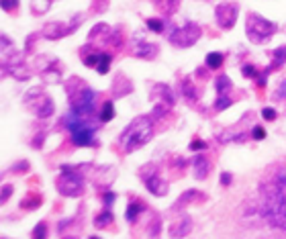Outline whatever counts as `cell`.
Segmentation results:
<instances>
[{
	"instance_id": "cell-27",
	"label": "cell",
	"mask_w": 286,
	"mask_h": 239,
	"mask_svg": "<svg viewBox=\"0 0 286 239\" xmlns=\"http://www.w3.org/2000/svg\"><path fill=\"white\" fill-rule=\"evenodd\" d=\"M111 119H115V104H113V100H105L98 108V121L109 123Z\"/></svg>"
},
{
	"instance_id": "cell-35",
	"label": "cell",
	"mask_w": 286,
	"mask_h": 239,
	"mask_svg": "<svg viewBox=\"0 0 286 239\" xmlns=\"http://www.w3.org/2000/svg\"><path fill=\"white\" fill-rule=\"evenodd\" d=\"M241 74H243L246 78H258L260 72H258V68H256L254 63H243V66H241Z\"/></svg>"
},
{
	"instance_id": "cell-41",
	"label": "cell",
	"mask_w": 286,
	"mask_h": 239,
	"mask_svg": "<svg viewBox=\"0 0 286 239\" xmlns=\"http://www.w3.org/2000/svg\"><path fill=\"white\" fill-rule=\"evenodd\" d=\"M14 192V186L12 184H4L2 186V197H0V201H2V205L4 203H8V199H10V194Z\"/></svg>"
},
{
	"instance_id": "cell-23",
	"label": "cell",
	"mask_w": 286,
	"mask_h": 239,
	"mask_svg": "<svg viewBox=\"0 0 286 239\" xmlns=\"http://www.w3.org/2000/svg\"><path fill=\"white\" fill-rule=\"evenodd\" d=\"M41 205H43V197L39 192H33V190L21 201V209L23 211H37Z\"/></svg>"
},
{
	"instance_id": "cell-33",
	"label": "cell",
	"mask_w": 286,
	"mask_h": 239,
	"mask_svg": "<svg viewBox=\"0 0 286 239\" xmlns=\"http://www.w3.org/2000/svg\"><path fill=\"white\" fill-rule=\"evenodd\" d=\"M159 4H161V10L166 12V14H172L176 8H178V4H180V0H157Z\"/></svg>"
},
{
	"instance_id": "cell-25",
	"label": "cell",
	"mask_w": 286,
	"mask_h": 239,
	"mask_svg": "<svg viewBox=\"0 0 286 239\" xmlns=\"http://www.w3.org/2000/svg\"><path fill=\"white\" fill-rule=\"evenodd\" d=\"M223 63H225V55H223L221 51H211V53H207V57H205V66H207L209 70H221Z\"/></svg>"
},
{
	"instance_id": "cell-7",
	"label": "cell",
	"mask_w": 286,
	"mask_h": 239,
	"mask_svg": "<svg viewBox=\"0 0 286 239\" xmlns=\"http://www.w3.org/2000/svg\"><path fill=\"white\" fill-rule=\"evenodd\" d=\"M276 33H278V25L272 23V20H268V18H264L262 14L250 12V14L246 16V35H248V39H250L252 43L264 45V43H268Z\"/></svg>"
},
{
	"instance_id": "cell-44",
	"label": "cell",
	"mask_w": 286,
	"mask_h": 239,
	"mask_svg": "<svg viewBox=\"0 0 286 239\" xmlns=\"http://www.w3.org/2000/svg\"><path fill=\"white\" fill-rule=\"evenodd\" d=\"M41 143H43V133H39V135H37V137H35V141H33V143H31V145H33V147H35V149H39V147H41Z\"/></svg>"
},
{
	"instance_id": "cell-3",
	"label": "cell",
	"mask_w": 286,
	"mask_h": 239,
	"mask_svg": "<svg viewBox=\"0 0 286 239\" xmlns=\"http://www.w3.org/2000/svg\"><path fill=\"white\" fill-rule=\"evenodd\" d=\"M66 90H68V98H70V108L82 117L94 119L98 117V92L92 90L86 82L78 80V78H70L66 82Z\"/></svg>"
},
{
	"instance_id": "cell-11",
	"label": "cell",
	"mask_w": 286,
	"mask_h": 239,
	"mask_svg": "<svg viewBox=\"0 0 286 239\" xmlns=\"http://www.w3.org/2000/svg\"><path fill=\"white\" fill-rule=\"evenodd\" d=\"M139 178L143 180L145 188L153 194V197H166L170 192V184L161 178L159 174V166L155 162H149L145 164L141 170H139Z\"/></svg>"
},
{
	"instance_id": "cell-8",
	"label": "cell",
	"mask_w": 286,
	"mask_h": 239,
	"mask_svg": "<svg viewBox=\"0 0 286 239\" xmlns=\"http://www.w3.org/2000/svg\"><path fill=\"white\" fill-rule=\"evenodd\" d=\"M168 41L174 45V47H180V49H186V47H192L200 35H202V29L200 25L196 23H184L180 27L176 25H168Z\"/></svg>"
},
{
	"instance_id": "cell-14",
	"label": "cell",
	"mask_w": 286,
	"mask_h": 239,
	"mask_svg": "<svg viewBox=\"0 0 286 239\" xmlns=\"http://www.w3.org/2000/svg\"><path fill=\"white\" fill-rule=\"evenodd\" d=\"M131 49H133V55H135V57L147 59V61L155 59L157 53H159V45L151 43V41L143 35V31H135V33H133V37H131Z\"/></svg>"
},
{
	"instance_id": "cell-39",
	"label": "cell",
	"mask_w": 286,
	"mask_h": 239,
	"mask_svg": "<svg viewBox=\"0 0 286 239\" xmlns=\"http://www.w3.org/2000/svg\"><path fill=\"white\" fill-rule=\"evenodd\" d=\"M207 147H209V143L202 141V139H194V141H190V145H188L190 151H202V149H207Z\"/></svg>"
},
{
	"instance_id": "cell-21",
	"label": "cell",
	"mask_w": 286,
	"mask_h": 239,
	"mask_svg": "<svg viewBox=\"0 0 286 239\" xmlns=\"http://www.w3.org/2000/svg\"><path fill=\"white\" fill-rule=\"evenodd\" d=\"M145 211H147V203H143L139 199H131V203L127 205V211H125V219L133 225V223H137L139 215H143Z\"/></svg>"
},
{
	"instance_id": "cell-36",
	"label": "cell",
	"mask_w": 286,
	"mask_h": 239,
	"mask_svg": "<svg viewBox=\"0 0 286 239\" xmlns=\"http://www.w3.org/2000/svg\"><path fill=\"white\" fill-rule=\"evenodd\" d=\"M250 133H252V139H256V141H262V139H266V135H268L266 129H264L262 125H254Z\"/></svg>"
},
{
	"instance_id": "cell-6",
	"label": "cell",
	"mask_w": 286,
	"mask_h": 239,
	"mask_svg": "<svg viewBox=\"0 0 286 239\" xmlns=\"http://www.w3.org/2000/svg\"><path fill=\"white\" fill-rule=\"evenodd\" d=\"M2 72H4V76H12L21 82L29 80L33 76L29 66L25 63V57L14 49V45L10 43V39L6 35H2Z\"/></svg>"
},
{
	"instance_id": "cell-4",
	"label": "cell",
	"mask_w": 286,
	"mask_h": 239,
	"mask_svg": "<svg viewBox=\"0 0 286 239\" xmlns=\"http://www.w3.org/2000/svg\"><path fill=\"white\" fill-rule=\"evenodd\" d=\"M62 125L70 131L72 135V143L76 147H98V139H96V129L103 123H94V119L82 117L78 113H74L72 108L62 117Z\"/></svg>"
},
{
	"instance_id": "cell-29",
	"label": "cell",
	"mask_w": 286,
	"mask_h": 239,
	"mask_svg": "<svg viewBox=\"0 0 286 239\" xmlns=\"http://www.w3.org/2000/svg\"><path fill=\"white\" fill-rule=\"evenodd\" d=\"M229 106H233V98H231V96H217V100L213 102V108H215V113L227 111Z\"/></svg>"
},
{
	"instance_id": "cell-12",
	"label": "cell",
	"mask_w": 286,
	"mask_h": 239,
	"mask_svg": "<svg viewBox=\"0 0 286 239\" xmlns=\"http://www.w3.org/2000/svg\"><path fill=\"white\" fill-rule=\"evenodd\" d=\"M82 61H84V66H88V68H94L98 74H107L109 72V68H111V63H113V53H109L107 49H100V47H92L90 43H86L84 47H82Z\"/></svg>"
},
{
	"instance_id": "cell-13",
	"label": "cell",
	"mask_w": 286,
	"mask_h": 239,
	"mask_svg": "<svg viewBox=\"0 0 286 239\" xmlns=\"http://www.w3.org/2000/svg\"><path fill=\"white\" fill-rule=\"evenodd\" d=\"M35 70L47 84H62L64 78V68L53 55H37L35 59Z\"/></svg>"
},
{
	"instance_id": "cell-43",
	"label": "cell",
	"mask_w": 286,
	"mask_h": 239,
	"mask_svg": "<svg viewBox=\"0 0 286 239\" xmlns=\"http://www.w3.org/2000/svg\"><path fill=\"white\" fill-rule=\"evenodd\" d=\"M2 8H4L6 12H10V10L18 8V0H2Z\"/></svg>"
},
{
	"instance_id": "cell-32",
	"label": "cell",
	"mask_w": 286,
	"mask_h": 239,
	"mask_svg": "<svg viewBox=\"0 0 286 239\" xmlns=\"http://www.w3.org/2000/svg\"><path fill=\"white\" fill-rule=\"evenodd\" d=\"M31 170V164L27 162V160H23V162H16V164H12L6 172H14V174H25V172H29Z\"/></svg>"
},
{
	"instance_id": "cell-2",
	"label": "cell",
	"mask_w": 286,
	"mask_h": 239,
	"mask_svg": "<svg viewBox=\"0 0 286 239\" xmlns=\"http://www.w3.org/2000/svg\"><path fill=\"white\" fill-rule=\"evenodd\" d=\"M153 133H155V117L153 115H139L121 131V135L117 139V147L123 154H133V151L141 149L145 143L151 141Z\"/></svg>"
},
{
	"instance_id": "cell-37",
	"label": "cell",
	"mask_w": 286,
	"mask_h": 239,
	"mask_svg": "<svg viewBox=\"0 0 286 239\" xmlns=\"http://www.w3.org/2000/svg\"><path fill=\"white\" fill-rule=\"evenodd\" d=\"M45 235H47V223L41 221V223H37V227L31 231V237H45Z\"/></svg>"
},
{
	"instance_id": "cell-16",
	"label": "cell",
	"mask_w": 286,
	"mask_h": 239,
	"mask_svg": "<svg viewBox=\"0 0 286 239\" xmlns=\"http://www.w3.org/2000/svg\"><path fill=\"white\" fill-rule=\"evenodd\" d=\"M207 201H209V197H207L202 190L188 188L184 194H180V199L172 205V209H170V211H180V209H184V207H188V205H205Z\"/></svg>"
},
{
	"instance_id": "cell-9",
	"label": "cell",
	"mask_w": 286,
	"mask_h": 239,
	"mask_svg": "<svg viewBox=\"0 0 286 239\" xmlns=\"http://www.w3.org/2000/svg\"><path fill=\"white\" fill-rule=\"evenodd\" d=\"M23 102L29 106V111L37 117V119H49L53 113H55V104L51 100L49 94H45L41 88H31L25 96H23Z\"/></svg>"
},
{
	"instance_id": "cell-38",
	"label": "cell",
	"mask_w": 286,
	"mask_h": 239,
	"mask_svg": "<svg viewBox=\"0 0 286 239\" xmlns=\"http://www.w3.org/2000/svg\"><path fill=\"white\" fill-rule=\"evenodd\" d=\"M262 119L264 121H276L278 119V113L272 106H266V108H262Z\"/></svg>"
},
{
	"instance_id": "cell-28",
	"label": "cell",
	"mask_w": 286,
	"mask_h": 239,
	"mask_svg": "<svg viewBox=\"0 0 286 239\" xmlns=\"http://www.w3.org/2000/svg\"><path fill=\"white\" fill-rule=\"evenodd\" d=\"M270 57H272V63H270V68H272V70L282 68V66L286 63V45L276 47V49L270 53Z\"/></svg>"
},
{
	"instance_id": "cell-34",
	"label": "cell",
	"mask_w": 286,
	"mask_h": 239,
	"mask_svg": "<svg viewBox=\"0 0 286 239\" xmlns=\"http://www.w3.org/2000/svg\"><path fill=\"white\" fill-rule=\"evenodd\" d=\"M100 199H103V205H105L107 209H111V207L115 205V201H117V194H115L113 190H105V192L100 194Z\"/></svg>"
},
{
	"instance_id": "cell-19",
	"label": "cell",
	"mask_w": 286,
	"mask_h": 239,
	"mask_svg": "<svg viewBox=\"0 0 286 239\" xmlns=\"http://www.w3.org/2000/svg\"><path fill=\"white\" fill-rule=\"evenodd\" d=\"M180 92H182V96L188 104H196L200 100V90L192 84V78H184L180 82Z\"/></svg>"
},
{
	"instance_id": "cell-30",
	"label": "cell",
	"mask_w": 286,
	"mask_h": 239,
	"mask_svg": "<svg viewBox=\"0 0 286 239\" xmlns=\"http://www.w3.org/2000/svg\"><path fill=\"white\" fill-rule=\"evenodd\" d=\"M51 2H53V0H31V8H33L35 14H43V12L49 10Z\"/></svg>"
},
{
	"instance_id": "cell-24",
	"label": "cell",
	"mask_w": 286,
	"mask_h": 239,
	"mask_svg": "<svg viewBox=\"0 0 286 239\" xmlns=\"http://www.w3.org/2000/svg\"><path fill=\"white\" fill-rule=\"evenodd\" d=\"M145 25H147V29L151 31V33H157V35H161V33H166L168 31V20L166 18H161V16H151V18H147L145 20Z\"/></svg>"
},
{
	"instance_id": "cell-17",
	"label": "cell",
	"mask_w": 286,
	"mask_h": 239,
	"mask_svg": "<svg viewBox=\"0 0 286 239\" xmlns=\"http://www.w3.org/2000/svg\"><path fill=\"white\" fill-rule=\"evenodd\" d=\"M211 174V160L207 154L198 151L194 158H192V176L196 180H205L207 176Z\"/></svg>"
},
{
	"instance_id": "cell-26",
	"label": "cell",
	"mask_w": 286,
	"mask_h": 239,
	"mask_svg": "<svg viewBox=\"0 0 286 239\" xmlns=\"http://www.w3.org/2000/svg\"><path fill=\"white\" fill-rule=\"evenodd\" d=\"M115 221V217H113V213H111V209H107L105 207V211L103 213H98L96 217H94V227L96 229H107V227H111V223Z\"/></svg>"
},
{
	"instance_id": "cell-5",
	"label": "cell",
	"mask_w": 286,
	"mask_h": 239,
	"mask_svg": "<svg viewBox=\"0 0 286 239\" xmlns=\"http://www.w3.org/2000/svg\"><path fill=\"white\" fill-rule=\"evenodd\" d=\"M90 164H80V166H72V164H66L59 168V178L55 182L57 186V192L68 197V199H78L86 192V168Z\"/></svg>"
},
{
	"instance_id": "cell-40",
	"label": "cell",
	"mask_w": 286,
	"mask_h": 239,
	"mask_svg": "<svg viewBox=\"0 0 286 239\" xmlns=\"http://www.w3.org/2000/svg\"><path fill=\"white\" fill-rule=\"evenodd\" d=\"M270 72H272V68L268 66L266 70H262V72L258 74V78H256V80H258V86H262V88L266 86V82H268V76H270Z\"/></svg>"
},
{
	"instance_id": "cell-20",
	"label": "cell",
	"mask_w": 286,
	"mask_h": 239,
	"mask_svg": "<svg viewBox=\"0 0 286 239\" xmlns=\"http://www.w3.org/2000/svg\"><path fill=\"white\" fill-rule=\"evenodd\" d=\"M190 231H192V221H190L188 215H182L180 221H174L172 223V227H170L168 233H170V237H186Z\"/></svg>"
},
{
	"instance_id": "cell-18",
	"label": "cell",
	"mask_w": 286,
	"mask_h": 239,
	"mask_svg": "<svg viewBox=\"0 0 286 239\" xmlns=\"http://www.w3.org/2000/svg\"><path fill=\"white\" fill-rule=\"evenodd\" d=\"M151 100L153 102L168 104V106H174L176 104V94H174V90L168 84H155L153 86V92H151Z\"/></svg>"
},
{
	"instance_id": "cell-10",
	"label": "cell",
	"mask_w": 286,
	"mask_h": 239,
	"mask_svg": "<svg viewBox=\"0 0 286 239\" xmlns=\"http://www.w3.org/2000/svg\"><path fill=\"white\" fill-rule=\"evenodd\" d=\"M84 18H86V14L80 12V14H72L70 20H51V23H47V25L43 27L41 35H43L45 39H49V41H57V39H62V37L72 35V33L82 25Z\"/></svg>"
},
{
	"instance_id": "cell-1",
	"label": "cell",
	"mask_w": 286,
	"mask_h": 239,
	"mask_svg": "<svg viewBox=\"0 0 286 239\" xmlns=\"http://www.w3.org/2000/svg\"><path fill=\"white\" fill-rule=\"evenodd\" d=\"M256 211L270 229L286 233V164L272 168L260 180Z\"/></svg>"
},
{
	"instance_id": "cell-42",
	"label": "cell",
	"mask_w": 286,
	"mask_h": 239,
	"mask_svg": "<svg viewBox=\"0 0 286 239\" xmlns=\"http://www.w3.org/2000/svg\"><path fill=\"white\" fill-rule=\"evenodd\" d=\"M219 180H221V186L229 188V186H231V182H233V174H231V172H223Z\"/></svg>"
},
{
	"instance_id": "cell-22",
	"label": "cell",
	"mask_w": 286,
	"mask_h": 239,
	"mask_svg": "<svg viewBox=\"0 0 286 239\" xmlns=\"http://www.w3.org/2000/svg\"><path fill=\"white\" fill-rule=\"evenodd\" d=\"M215 90H217V96H231V92H233V80L229 76L221 74L215 80Z\"/></svg>"
},
{
	"instance_id": "cell-15",
	"label": "cell",
	"mask_w": 286,
	"mask_h": 239,
	"mask_svg": "<svg viewBox=\"0 0 286 239\" xmlns=\"http://www.w3.org/2000/svg\"><path fill=\"white\" fill-rule=\"evenodd\" d=\"M237 16H239V4L237 2H221L217 8H215V18H217V25L225 31H231L237 23Z\"/></svg>"
},
{
	"instance_id": "cell-31",
	"label": "cell",
	"mask_w": 286,
	"mask_h": 239,
	"mask_svg": "<svg viewBox=\"0 0 286 239\" xmlns=\"http://www.w3.org/2000/svg\"><path fill=\"white\" fill-rule=\"evenodd\" d=\"M272 100H274V102H282V100H286V76L280 80V84L276 86V90L272 92Z\"/></svg>"
}]
</instances>
